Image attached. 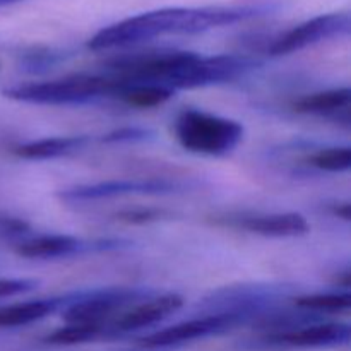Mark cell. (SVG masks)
Listing matches in <instances>:
<instances>
[{"label": "cell", "mask_w": 351, "mask_h": 351, "mask_svg": "<svg viewBox=\"0 0 351 351\" xmlns=\"http://www.w3.org/2000/svg\"><path fill=\"white\" fill-rule=\"evenodd\" d=\"M259 65V60L247 57V55L225 53L204 57V55L195 53L194 58L170 79L167 88L177 91V89H194L223 84V82L235 81V79L249 74Z\"/></svg>", "instance_id": "obj_5"}, {"label": "cell", "mask_w": 351, "mask_h": 351, "mask_svg": "<svg viewBox=\"0 0 351 351\" xmlns=\"http://www.w3.org/2000/svg\"><path fill=\"white\" fill-rule=\"evenodd\" d=\"M129 240L98 239L84 240L72 235H38L16 245V254L24 259H64L91 252H112L129 247Z\"/></svg>", "instance_id": "obj_9"}, {"label": "cell", "mask_w": 351, "mask_h": 351, "mask_svg": "<svg viewBox=\"0 0 351 351\" xmlns=\"http://www.w3.org/2000/svg\"><path fill=\"white\" fill-rule=\"evenodd\" d=\"M350 88H335L326 91L311 93L293 101V110L304 115H331L350 106Z\"/></svg>", "instance_id": "obj_17"}, {"label": "cell", "mask_w": 351, "mask_h": 351, "mask_svg": "<svg viewBox=\"0 0 351 351\" xmlns=\"http://www.w3.org/2000/svg\"><path fill=\"white\" fill-rule=\"evenodd\" d=\"M72 300H74V293L3 305L0 307V328H21V326L33 324L55 312L64 311Z\"/></svg>", "instance_id": "obj_14"}, {"label": "cell", "mask_w": 351, "mask_h": 351, "mask_svg": "<svg viewBox=\"0 0 351 351\" xmlns=\"http://www.w3.org/2000/svg\"><path fill=\"white\" fill-rule=\"evenodd\" d=\"M65 60V53L53 50H31L21 57V69L29 72H41Z\"/></svg>", "instance_id": "obj_21"}, {"label": "cell", "mask_w": 351, "mask_h": 351, "mask_svg": "<svg viewBox=\"0 0 351 351\" xmlns=\"http://www.w3.org/2000/svg\"><path fill=\"white\" fill-rule=\"evenodd\" d=\"M350 339L351 328L343 322H312L302 328L266 336L267 345L290 348H331L348 345Z\"/></svg>", "instance_id": "obj_11"}, {"label": "cell", "mask_w": 351, "mask_h": 351, "mask_svg": "<svg viewBox=\"0 0 351 351\" xmlns=\"http://www.w3.org/2000/svg\"><path fill=\"white\" fill-rule=\"evenodd\" d=\"M184 185L177 180L151 177V178H123V180H106L98 184L75 185L57 194L62 202H95L101 199L123 197V195H167L182 191Z\"/></svg>", "instance_id": "obj_7"}, {"label": "cell", "mask_w": 351, "mask_h": 351, "mask_svg": "<svg viewBox=\"0 0 351 351\" xmlns=\"http://www.w3.org/2000/svg\"><path fill=\"white\" fill-rule=\"evenodd\" d=\"M40 281L33 278H0V298L17 297L38 288Z\"/></svg>", "instance_id": "obj_24"}, {"label": "cell", "mask_w": 351, "mask_h": 351, "mask_svg": "<svg viewBox=\"0 0 351 351\" xmlns=\"http://www.w3.org/2000/svg\"><path fill=\"white\" fill-rule=\"evenodd\" d=\"M29 223L17 216H0V237L5 239H19L29 235Z\"/></svg>", "instance_id": "obj_25"}, {"label": "cell", "mask_w": 351, "mask_h": 351, "mask_svg": "<svg viewBox=\"0 0 351 351\" xmlns=\"http://www.w3.org/2000/svg\"><path fill=\"white\" fill-rule=\"evenodd\" d=\"M115 218L119 221L129 223V225H147V223H156L171 218V213L158 208H132L119 211Z\"/></svg>", "instance_id": "obj_22"}, {"label": "cell", "mask_w": 351, "mask_h": 351, "mask_svg": "<svg viewBox=\"0 0 351 351\" xmlns=\"http://www.w3.org/2000/svg\"><path fill=\"white\" fill-rule=\"evenodd\" d=\"M117 81L115 91L112 96L122 99L129 106L136 108H154V106L165 105L168 99L175 96V91L160 84H149V82H125L113 77Z\"/></svg>", "instance_id": "obj_16"}, {"label": "cell", "mask_w": 351, "mask_h": 351, "mask_svg": "<svg viewBox=\"0 0 351 351\" xmlns=\"http://www.w3.org/2000/svg\"><path fill=\"white\" fill-rule=\"evenodd\" d=\"M271 10L267 3L213 7H167L127 17L99 29L88 41L89 50L103 51L154 40L165 34H199L216 27L232 26Z\"/></svg>", "instance_id": "obj_1"}, {"label": "cell", "mask_w": 351, "mask_h": 351, "mask_svg": "<svg viewBox=\"0 0 351 351\" xmlns=\"http://www.w3.org/2000/svg\"><path fill=\"white\" fill-rule=\"evenodd\" d=\"M307 163L321 171L329 173H343L351 168L350 146H332L319 149L307 158Z\"/></svg>", "instance_id": "obj_20"}, {"label": "cell", "mask_w": 351, "mask_h": 351, "mask_svg": "<svg viewBox=\"0 0 351 351\" xmlns=\"http://www.w3.org/2000/svg\"><path fill=\"white\" fill-rule=\"evenodd\" d=\"M295 307L305 312H319V314H339L348 312L351 307V295L348 291L338 293H312L300 295L293 298Z\"/></svg>", "instance_id": "obj_18"}, {"label": "cell", "mask_w": 351, "mask_h": 351, "mask_svg": "<svg viewBox=\"0 0 351 351\" xmlns=\"http://www.w3.org/2000/svg\"><path fill=\"white\" fill-rule=\"evenodd\" d=\"M153 295H156L153 290L129 287L77 291L74 300L64 308L62 317L69 324H105L115 312L134 307Z\"/></svg>", "instance_id": "obj_4"}, {"label": "cell", "mask_w": 351, "mask_h": 351, "mask_svg": "<svg viewBox=\"0 0 351 351\" xmlns=\"http://www.w3.org/2000/svg\"><path fill=\"white\" fill-rule=\"evenodd\" d=\"M250 322L249 315L235 314V312H223V314H208L191 321L178 322V324L165 328L149 336L141 338V346L144 348H170V346L185 345V343L204 339L209 336H218L230 329Z\"/></svg>", "instance_id": "obj_8"}, {"label": "cell", "mask_w": 351, "mask_h": 351, "mask_svg": "<svg viewBox=\"0 0 351 351\" xmlns=\"http://www.w3.org/2000/svg\"><path fill=\"white\" fill-rule=\"evenodd\" d=\"M91 136H67V137H47V139L31 141V143L19 144L12 149L21 160L41 161L57 160V158L69 156L82 151L93 143Z\"/></svg>", "instance_id": "obj_15"}, {"label": "cell", "mask_w": 351, "mask_h": 351, "mask_svg": "<svg viewBox=\"0 0 351 351\" xmlns=\"http://www.w3.org/2000/svg\"><path fill=\"white\" fill-rule=\"evenodd\" d=\"M331 213L338 218L345 219V221H350L351 219V206L350 202H336V204L331 206Z\"/></svg>", "instance_id": "obj_26"}, {"label": "cell", "mask_w": 351, "mask_h": 351, "mask_svg": "<svg viewBox=\"0 0 351 351\" xmlns=\"http://www.w3.org/2000/svg\"><path fill=\"white\" fill-rule=\"evenodd\" d=\"M0 2H14V0H0Z\"/></svg>", "instance_id": "obj_27"}, {"label": "cell", "mask_w": 351, "mask_h": 351, "mask_svg": "<svg viewBox=\"0 0 351 351\" xmlns=\"http://www.w3.org/2000/svg\"><path fill=\"white\" fill-rule=\"evenodd\" d=\"M175 137L185 151L204 156H225L243 139V125L233 119L187 108L178 113Z\"/></svg>", "instance_id": "obj_2"}, {"label": "cell", "mask_w": 351, "mask_h": 351, "mask_svg": "<svg viewBox=\"0 0 351 351\" xmlns=\"http://www.w3.org/2000/svg\"><path fill=\"white\" fill-rule=\"evenodd\" d=\"M154 136L153 130L144 129V127H122V129L112 130V132L105 134L99 137L101 143L106 144H119V143H141V141H147Z\"/></svg>", "instance_id": "obj_23"}, {"label": "cell", "mask_w": 351, "mask_h": 351, "mask_svg": "<svg viewBox=\"0 0 351 351\" xmlns=\"http://www.w3.org/2000/svg\"><path fill=\"white\" fill-rule=\"evenodd\" d=\"M117 81L113 77L74 74L43 82H23L2 91L5 98L31 105H82L103 96H112Z\"/></svg>", "instance_id": "obj_3"}, {"label": "cell", "mask_w": 351, "mask_h": 351, "mask_svg": "<svg viewBox=\"0 0 351 351\" xmlns=\"http://www.w3.org/2000/svg\"><path fill=\"white\" fill-rule=\"evenodd\" d=\"M351 19L348 12H331L315 16L280 34L267 48L271 57H283L304 48L317 45L331 38L346 36L350 33Z\"/></svg>", "instance_id": "obj_10"}, {"label": "cell", "mask_w": 351, "mask_h": 351, "mask_svg": "<svg viewBox=\"0 0 351 351\" xmlns=\"http://www.w3.org/2000/svg\"><path fill=\"white\" fill-rule=\"evenodd\" d=\"M182 307H184V298L178 293L153 295L123 312L110 328H106V332L119 335V332H132L149 328V326L170 317Z\"/></svg>", "instance_id": "obj_12"}, {"label": "cell", "mask_w": 351, "mask_h": 351, "mask_svg": "<svg viewBox=\"0 0 351 351\" xmlns=\"http://www.w3.org/2000/svg\"><path fill=\"white\" fill-rule=\"evenodd\" d=\"M106 335L105 324H67L64 328L55 329L53 332L43 339L47 345L55 346H69V345H81V343L93 341L99 336Z\"/></svg>", "instance_id": "obj_19"}, {"label": "cell", "mask_w": 351, "mask_h": 351, "mask_svg": "<svg viewBox=\"0 0 351 351\" xmlns=\"http://www.w3.org/2000/svg\"><path fill=\"white\" fill-rule=\"evenodd\" d=\"M290 295L288 287L276 285H239V287H225L213 291L211 297L204 298L199 307L215 308L213 314L235 312V314L249 315L250 321H256L266 312L274 311L278 304Z\"/></svg>", "instance_id": "obj_6"}, {"label": "cell", "mask_w": 351, "mask_h": 351, "mask_svg": "<svg viewBox=\"0 0 351 351\" xmlns=\"http://www.w3.org/2000/svg\"><path fill=\"white\" fill-rule=\"evenodd\" d=\"M230 225L240 230L271 239H291L308 233L311 226L305 216L298 213H276V215L242 216L230 221Z\"/></svg>", "instance_id": "obj_13"}]
</instances>
